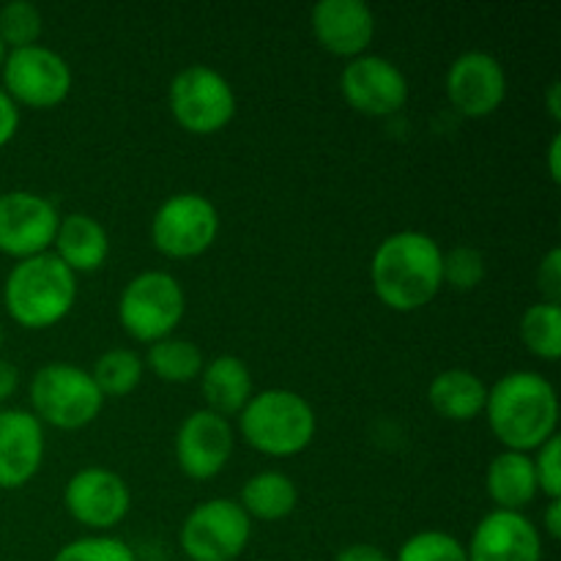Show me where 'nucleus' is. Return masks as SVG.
Masks as SVG:
<instances>
[{
    "mask_svg": "<svg viewBox=\"0 0 561 561\" xmlns=\"http://www.w3.org/2000/svg\"><path fill=\"white\" fill-rule=\"evenodd\" d=\"M559 93H561V85L559 80L551 82V88H548V110H551V118L559 121L561 118V102H559Z\"/></svg>",
    "mask_w": 561,
    "mask_h": 561,
    "instance_id": "obj_38",
    "label": "nucleus"
},
{
    "mask_svg": "<svg viewBox=\"0 0 561 561\" xmlns=\"http://www.w3.org/2000/svg\"><path fill=\"white\" fill-rule=\"evenodd\" d=\"M53 561H137V557L124 540L99 535L66 542Z\"/></svg>",
    "mask_w": 561,
    "mask_h": 561,
    "instance_id": "obj_30",
    "label": "nucleus"
},
{
    "mask_svg": "<svg viewBox=\"0 0 561 561\" xmlns=\"http://www.w3.org/2000/svg\"><path fill=\"white\" fill-rule=\"evenodd\" d=\"M427 400H431L433 411L444 420L471 422L474 416L485 414L488 387L471 370L453 367V370H444L433 378Z\"/></svg>",
    "mask_w": 561,
    "mask_h": 561,
    "instance_id": "obj_22",
    "label": "nucleus"
},
{
    "mask_svg": "<svg viewBox=\"0 0 561 561\" xmlns=\"http://www.w3.org/2000/svg\"><path fill=\"white\" fill-rule=\"evenodd\" d=\"M316 411L290 389H266L252 394L239 414V431L252 449L272 458L305 453L316 438Z\"/></svg>",
    "mask_w": 561,
    "mask_h": 561,
    "instance_id": "obj_4",
    "label": "nucleus"
},
{
    "mask_svg": "<svg viewBox=\"0 0 561 561\" xmlns=\"http://www.w3.org/2000/svg\"><path fill=\"white\" fill-rule=\"evenodd\" d=\"M58 208L47 197L27 190L0 195V252L25 261L44 255L58 233Z\"/></svg>",
    "mask_w": 561,
    "mask_h": 561,
    "instance_id": "obj_11",
    "label": "nucleus"
},
{
    "mask_svg": "<svg viewBox=\"0 0 561 561\" xmlns=\"http://www.w3.org/2000/svg\"><path fill=\"white\" fill-rule=\"evenodd\" d=\"M186 310L179 279L168 272H142L126 283L118 301V321L140 343L170 337Z\"/></svg>",
    "mask_w": 561,
    "mask_h": 561,
    "instance_id": "obj_6",
    "label": "nucleus"
},
{
    "mask_svg": "<svg viewBox=\"0 0 561 561\" xmlns=\"http://www.w3.org/2000/svg\"><path fill=\"white\" fill-rule=\"evenodd\" d=\"M394 561H469L466 546L447 531H420L400 546Z\"/></svg>",
    "mask_w": 561,
    "mask_h": 561,
    "instance_id": "obj_28",
    "label": "nucleus"
},
{
    "mask_svg": "<svg viewBox=\"0 0 561 561\" xmlns=\"http://www.w3.org/2000/svg\"><path fill=\"white\" fill-rule=\"evenodd\" d=\"M55 255L71 268V272H96L104 266L110 255V239L102 222L88 214H69L60 217L58 233H55Z\"/></svg>",
    "mask_w": 561,
    "mask_h": 561,
    "instance_id": "obj_19",
    "label": "nucleus"
},
{
    "mask_svg": "<svg viewBox=\"0 0 561 561\" xmlns=\"http://www.w3.org/2000/svg\"><path fill=\"white\" fill-rule=\"evenodd\" d=\"M546 531L553 537V540H559V537H561V502H559V499L548 502Z\"/></svg>",
    "mask_w": 561,
    "mask_h": 561,
    "instance_id": "obj_36",
    "label": "nucleus"
},
{
    "mask_svg": "<svg viewBox=\"0 0 561 561\" xmlns=\"http://www.w3.org/2000/svg\"><path fill=\"white\" fill-rule=\"evenodd\" d=\"M219 211L197 192H179L157 208L151 219V239L162 255L197 257L217 241Z\"/></svg>",
    "mask_w": 561,
    "mask_h": 561,
    "instance_id": "obj_9",
    "label": "nucleus"
},
{
    "mask_svg": "<svg viewBox=\"0 0 561 561\" xmlns=\"http://www.w3.org/2000/svg\"><path fill=\"white\" fill-rule=\"evenodd\" d=\"M148 367L168 383H186L203 373V354L190 340L164 337L148 351Z\"/></svg>",
    "mask_w": 561,
    "mask_h": 561,
    "instance_id": "obj_25",
    "label": "nucleus"
},
{
    "mask_svg": "<svg viewBox=\"0 0 561 561\" xmlns=\"http://www.w3.org/2000/svg\"><path fill=\"white\" fill-rule=\"evenodd\" d=\"M485 488L488 496L496 504V510L520 513V510L529 507V504L535 502L537 493H540V488H537L535 460L526 453L504 449V453L496 455V458L491 460V466H488Z\"/></svg>",
    "mask_w": 561,
    "mask_h": 561,
    "instance_id": "obj_20",
    "label": "nucleus"
},
{
    "mask_svg": "<svg viewBox=\"0 0 561 561\" xmlns=\"http://www.w3.org/2000/svg\"><path fill=\"white\" fill-rule=\"evenodd\" d=\"M168 104L181 129L190 135H214L236 115V93L211 66H186L168 88Z\"/></svg>",
    "mask_w": 561,
    "mask_h": 561,
    "instance_id": "obj_7",
    "label": "nucleus"
},
{
    "mask_svg": "<svg viewBox=\"0 0 561 561\" xmlns=\"http://www.w3.org/2000/svg\"><path fill=\"white\" fill-rule=\"evenodd\" d=\"M16 129H20V107L14 99L0 88V148L9 146L14 140Z\"/></svg>",
    "mask_w": 561,
    "mask_h": 561,
    "instance_id": "obj_33",
    "label": "nucleus"
},
{
    "mask_svg": "<svg viewBox=\"0 0 561 561\" xmlns=\"http://www.w3.org/2000/svg\"><path fill=\"white\" fill-rule=\"evenodd\" d=\"M312 36L340 58H359L376 36V16L362 0H321L310 14Z\"/></svg>",
    "mask_w": 561,
    "mask_h": 561,
    "instance_id": "obj_17",
    "label": "nucleus"
},
{
    "mask_svg": "<svg viewBox=\"0 0 561 561\" xmlns=\"http://www.w3.org/2000/svg\"><path fill=\"white\" fill-rule=\"evenodd\" d=\"M5 55H9V49H5V44L0 42V71H3V64H5Z\"/></svg>",
    "mask_w": 561,
    "mask_h": 561,
    "instance_id": "obj_39",
    "label": "nucleus"
},
{
    "mask_svg": "<svg viewBox=\"0 0 561 561\" xmlns=\"http://www.w3.org/2000/svg\"><path fill=\"white\" fill-rule=\"evenodd\" d=\"M537 288L546 296L542 301H551V305H559L561 299V250L553 247L546 257L540 261V268H537Z\"/></svg>",
    "mask_w": 561,
    "mask_h": 561,
    "instance_id": "obj_32",
    "label": "nucleus"
},
{
    "mask_svg": "<svg viewBox=\"0 0 561 561\" xmlns=\"http://www.w3.org/2000/svg\"><path fill=\"white\" fill-rule=\"evenodd\" d=\"M488 425L513 453L540 449L557 436L559 398L553 383L535 370L507 373L488 389Z\"/></svg>",
    "mask_w": 561,
    "mask_h": 561,
    "instance_id": "obj_1",
    "label": "nucleus"
},
{
    "mask_svg": "<svg viewBox=\"0 0 561 561\" xmlns=\"http://www.w3.org/2000/svg\"><path fill=\"white\" fill-rule=\"evenodd\" d=\"M9 316L25 329H49L77 301V274L55 252L16 261L3 285Z\"/></svg>",
    "mask_w": 561,
    "mask_h": 561,
    "instance_id": "obj_3",
    "label": "nucleus"
},
{
    "mask_svg": "<svg viewBox=\"0 0 561 561\" xmlns=\"http://www.w3.org/2000/svg\"><path fill=\"white\" fill-rule=\"evenodd\" d=\"M14 389H16V367L0 359V403L11 398Z\"/></svg>",
    "mask_w": 561,
    "mask_h": 561,
    "instance_id": "obj_35",
    "label": "nucleus"
},
{
    "mask_svg": "<svg viewBox=\"0 0 561 561\" xmlns=\"http://www.w3.org/2000/svg\"><path fill=\"white\" fill-rule=\"evenodd\" d=\"M64 504L77 524L88 529H113L129 515L131 493L124 477L110 469H82L66 482Z\"/></svg>",
    "mask_w": 561,
    "mask_h": 561,
    "instance_id": "obj_13",
    "label": "nucleus"
},
{
    "mask_svg": "<svg viewBox=\"0 0 561 561\" xmlns=\"http://www.w3.org/2000/svg\"><path fill=\"white\" fill-rule=\"evenodd\" d=\"M520 340L535 356L557 362L561 356V307L537 301L520 318Z\"/></svg>",
    "mask_w": 561,
    "mask_h": 561,
    "instance_id": "obj_26",
    "label": "nucleus"
},
{
    "mask_svg": "<svg viewBox=\"0 0 561 561\" xmlns=\"http://www.w3.org/2000/svg\"><path fill=\"white\" fill-rule=\"evenodd\" d=\"M250 537L252 520L241 504L208 499L186 515L179 542L190 561H233L250 546Z\"/></svg>",
    "mask_w": 561,
    "mask_h": 561,
    "instance_id": "obj_8",
    "label": "nucleus"
},
{
    "mask_svg": "<svg viewBox=\"0 0 561 561\" xmlns=\"http://www.w3.org/2000/svg\"><path fill=\"white\" fill-rule=\"evenodd\" d=\"M442 247L420 230H400L378 244L370 263L376 296L398 312L431 305L442 290Z\"/></svg>",
    "mask_w": 561,
    "mask_h": 561,
    "instance_id": "obj_2",
    "label": "nucleus"
},
{
    "mask_svg": "<svg viewBox=\"0 0 561 561\" xmlns=\"http://www.w3.org/2000/svg\"><path fill=\"white\" fill-rule=\"evenodd\" d=\"M340 91L356 113L381 118L403 107L409 99V80L392 60L365 53L348 60L340 75Z\"/></svg>",
    "mask_w": 561,
    "mask_h": 561,
    "instance_id": "obj_12",
    "label": "nucleus"
},
{
    "mask_svg": "<svg viewBox=\"0 0 561 561\" xmlns=\"http://www.w3.org/2000/svg\"><path fill=\"white\" fill-rule=\"evenodd\" d=\"M31 405L38 422L58 431H80L102 414L104 398L88 370L69 362H49L33 376Z\"/></svg>",
    "mask_w": 561,
    "mask_h": 561,
    "instance_id": "obj_5",
    "label": "nucleus"
},
{
    "mask_svg": "<svg viewBox=\"0 0 561 561\" xmlns=\"http://www.w3.org/2000/svg\"><path fill=\"white\" fill-rule=\"evenodd\" d=\"M334 561H392L378 546H367V542H356V546L343 548Z\"/></svg>",
    "mask_w": 561,
    "mask_h": 561,
    "instance_id": "obj_34",
    "label": "nucleus"
},
{
    "mask_svg": "<svg viewBox=\"0 0 561 561\" xmlns=\"http://www.w3.org/2000/svg\"><path fill=\"white\" fill-rule=\"evenodd\" d=\"M447 96L458 113L485 118L502 107L507 96V75L496 55L469 49L458 55L447 71Z\"/></svg>",
    "mask_w": 561,
    "mask_h": 561,
    "instance_id": "obj_14",
    "label": "nucleus"
},
{
    "mask_svg": "<svg viewBox=\"0 0 561 561\" xmlns=\"http://www.w3.org/2000/svg\"><path fill=\"white\" fill-rule=\"evenodd\" d=\"M442 277L455 290H474L485 279V257L474 247H453L442 257Z\"/></svg>",
    "mask_w": 561,
    "mask_h": 561,
    "instance_id": "obj_29",
    "label": "nucleus"
},
{
    "mask_svg": "<svg viewBox=\"0 0 561 561\" xmlns=\"http://www.w3.org/2000/svg\"><path fill=\"white\" fill-rule=\"evenodd\" d=\"M299 504L296 482L283 471H261L241 488V510L257 520H283Z\"/></svg>",
    "mask_w": 561,
    "mask_h": 561,
    "instance_id": "obj_23",
    "label": "nucleus"
},
{
    "mask_svg": "<svg viewBox=\"0 0 561 561\" xmlns=\"http://www.w3.org/2000/svg\"><path fill=\"white\" fill-rule=\"evenodd\" d=\"M3 91L16 104L47 110L64 102L71 91V69L55 49L31 44L9 49L3 64Z\"/></svg>",
    "mask_w": 561,
    "mask_h": 561,
    "instance_id": "obj_10",
    "label": "nucleus"
},
{
    "mask_svg": "<svg viewBox=\"0 0 561 561\" xmlns=\"http://www.w3.org/2000/svg\"><path fill=\"white\" fill-rule=\"evenodd\" d=\"M233 455V427L225 416L201 409L181 422L175 433V460L190 480H211Z\"/></svg>",
    "mask_w": 561,
    "mask_h": 561,
    "instance_id": "obj_15",
    "label": "nucleus"
},
{
    "mask_svg": "<svg viewBox=\"0 0 561 561\" xmlns=\"http://www.w3.org/2000/svg\"><path fill=\"white\" fill-rule=\"evenodd\" d=\"M42 36V11L27 0H11L0 9V42L5 49L31 47Z\"/></svg>",
    "mask_w": 561,
    "mask_h": 561,
    "instance_id": "obj_27",
    "label": "nucleus"
},
{
    "mask_svg": "<svg viewBox=\"0 0 561 561\" xmlns=\"http://www.w3.org/2000/svg\"><path fill=\"white\" fill-rule=\"evenodd\" d=\"M201 389L206 409L228 420V416L241 414V409L250 403L252 373L239 356H217L203 365Z\"/></svg>",
    "mask_w": 561,
    "mask_h": 561,
    "instance_id": "obj_21",
    "label": "nucleus"
},
{
    "mask_svg": "<svg viewBox=\"0 0 561 561\" xmlns=\"http://www.w3.org/2000/svg\"><path fill=\"white\" fill-rule=\"evenodd\" d=\"M44 460V427L31 411H0V488L16 491L38 474Z\"/></svg>",
    "mask_w": 561,
    "mask_h": 561,
    "instance_id": "obj_18",
    "label": "nucleus"
},
{
    "mask_svg": "<svg viewBox=\"0 0 561 561\" xmlns=\"http://www.w3.org/2000/svg\"><path fill=\"white\" fill-rule=\"evenodd\" d=\"M91 378L99 392H102V398H126V394L140 387L142 359L135 351L110 348L93 362Z\"/></svg>",
    "mask_w": 561,
    "mask_h": 561,
    "instance_id": "obj_24",
    "label": "nucleus"
},
{
    "mask_svg": "<svg viewBox=\"0 0 561 561\" xmlns=\"http://www.w3.org/2000/svg\"><path fill=\"white\" fill-rule=\"evenodd\" d=\"M0 345H3V327H0Z\"/></svg>",
    "mask_w": 561,
    "mask_h": 561,
    "instance_id": "obj_40",
    "label": "nucleus"
},
{
    "mask_svg": "<svg viewBox=\"0 0 561 561\" xmlns=\"http://www.w3.org/2000/svg\"><path fill=\"white\" fill-rule=\"evenodd\" d=\"M559 151H561V137L557 135L548 148V170H551V179L559 181Z\"/></svg>",
    "mask_w": 561,
    "mask_h": 561,
    "instance_id": "obj_37",
    "label": "nucleus"
},
{
    "mask_svg": "<svg viewBox=\"0 0 561 561\" xmlns=\"http://www.w3.org/2000/svg\"><path fill=\"white\" fill-rule=\"evenodd\" d=\"M535 460V474H537V488L548 496V502L561 499V444L559 436L548 438L540 449H537Z\"/></svg>",
    "mask_w": 561,
    "mask_h": 561,
    "instance_id": "obj_31",
    "label": "nucleus"
},
{
    "mask_svg": "<svg viewBox=\"0 0 561 561\" xmlns=\"http://www.w3.org/2000/svg\"><path fill=\"white\" fill-rule=\"evenodd\" d=\"M466 557L469 561H542L540 531L524 513L493 510L477 524Z\"/></svg>",
    "mask_w": 561,
    "mask_h": 561,
    "instance_id": "obj_16",
    "label": "nucleus"
}]
</instances>
